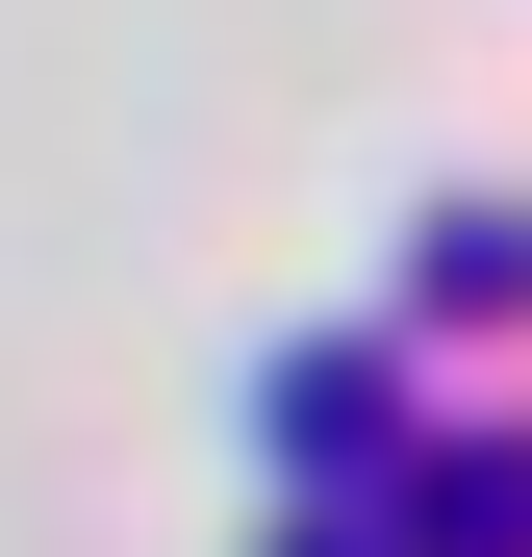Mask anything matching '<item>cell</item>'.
<instances>
[{
  "mask_svg": "<svg viewBox=\"0 0 532 557\" xmlns=\"http://www.w3.org/2000/svg\"><path fill=\"white\" fill-rule=\"evenodd\" d=\"M305 557H381V507H305Z\"/></svg>",
  "mask_w": 532,
  "mask_h": 557,
  "instance_id": "cell-3",
  "label": "cell"
},
{
  "mask_svg": "<svg viewBox=\"0 0 532 557\" xmlns=\"http://www.w3.org/2000/svg\"><path fill=\"white\" fill-rule=\"evenodd\" d=\"M507 305H532V228L507 203H431L406 228V330H507Z\"/></svg>",
  "mask_w": 532,
  "mask_h": 557,
  "instance_id": "cell-2",
  "label": "cell"
},
{
  "mask_svg": "<svg viewBox=\"0 0 532 557\" xmlns=\"http://www.w3.org/2000/svg\"><path fill=\"white\" fill-rule=\"evenodd\" d=\"M253 456H280L305 507H381V482H406V355H355V330L280 355V381H253Z\"/></svg>",
  "mask_w": 532,
  "mask_h": 557,
  "instance_id": "cell-1",
  "label": "cell"
}]
</instances>
